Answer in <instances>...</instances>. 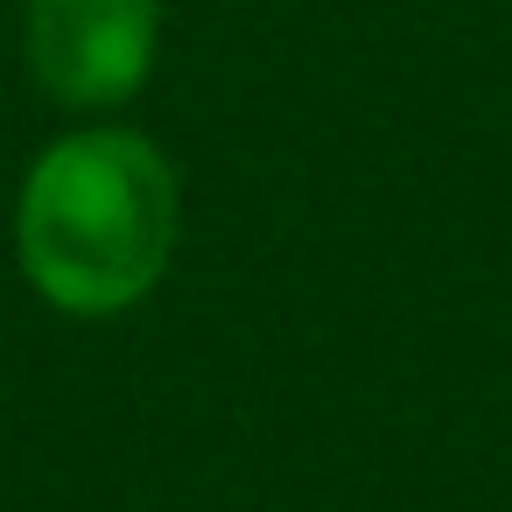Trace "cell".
<instances>
[{
    "label": "cell",
    "mask_w": 512,
    "mask_h": 512,
    "mask_svg": "<svg viewBox=\"0 0 512 512\" xmlns=\"http://www.w3.org/2000/svg\"><path fill=\"white\" fill-rule=\"evenodd\" d=\"M162 43V0H29V71L57 106H127Z\"/></svg>",
    "instance_id": "7a4b0ae2"
},
{
    "label": "cell",
    "mask_w": 512,
    "mask_h": 512,
    "mask_svg": "<svg viewBox=\"0 0 512 512\" xmlns=\"http://www.w3.org/2000/svg\"><path fill=\"white\" fill-rule=\"evenodd\" d=\"M176 218V169L148 134H64L36 155L15 204L22 274L64 316H120L169 274Z\"/></svg>",
    "instance_id": "6da1fadb"
}]
</instances>
